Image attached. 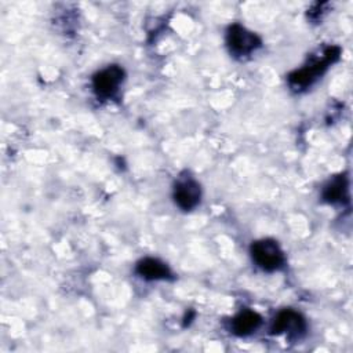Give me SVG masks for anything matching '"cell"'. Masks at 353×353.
<instances>
[{"instance_id": "6", "label": "cell", "mask_w": 353, "mask_h": 353, "mask_svg": "<svg viewBox=\"0 0 353 353\" xmlns=\"http://www.w3.org/2000/svg\"><path fill=\"white\" fill-rule=\"evenodd\" d=\"M272 334L280 335V334H291V335H301L306 330V321L305 319L291 309H285L277 313L272 323Z\"/></svg>"}, {"instance_id": "1", "label": "cell", "mask_w": 353, "mask_h": 353, "mask_svg": "<svg viewBox=\"0 0 353 353\" xmlns=\"http://www.w3.org/2000/svg\"><path fill=\"white\" fill-rule=\"evenodd\" d=\"M341 50L338 47H328L324 50V52L321 54V57L312 59L307 65H305L303 68L292 72L288 76V81L290 85L295 90H302L306 88L307 85H310L319 76H321L324 73V70L334 63L338 57H339Z\"/></svg>"}, {"instance_id": "9", "label": "cell", "mask_w": 353, "mask_h": 353, "mask_svg": "<svg viewBox=\"0 0 353 353\" xmlns=\"http://www.w3.org/2000/svg\"><path fill=\"white\" fill-rule=\"evenodd\" d=\"M323 199L328 203H342L347 200V178L345 175L335 176L323 190Z\"/></svg>"}, {"instance_id": "8", "label": "cell", "mask_w": 353, "mask_h": 353, "mask_svg": "<svg viewBox=\"0 0 353 353\" xmlns=\"http://www.w3.org/2000/svg\"><path fill=\"white\" fill-rule=\"evenodd\" d=\"M262 323L261 316L250 309L241 310L232 321V330L239 336H247L252 334Z\"/></svg>"}, {"instance_id": "2", "label": "cell", "mask_w": 353, "mask_h": 353, "mask_svg": "<svg viewBox=\"0 0 353 353\" xmlns=\"http://www.w3.org/2000/svg\"><path fill=\"white\" fill-rule=\"evenodd\" d=\"M254 262L266 272H274L284 263V254L279 244L272 239H262L251 245Z\"/></svg>"}, {"instance_id": "7", "label": "cell", "mask_w": 353, "mask_h": 353, "mask_svg": "<svg viewBox=\"0 0 353 353\" xmlns=\"http://www.w3.org/2000/svg\"><path fill=\"white\" fill-rule=\"evenodd\" d=\"M137 273L146 280H164L171 276V270L165 263L154 258H145L138 262Z\"/></svg>"}, {"instance_id": "5", "label": "cell", "mask_w": 353, "mask_h": 353, "mask_svg": "<svg viewBox=\"0 0 353 353\" xmlns=\"http://www.w3.org/2000/svg\"><path fill=\"white\" fill-rule=\"evenodd\" d=\"M201 197L200 185L190 176H183L178 179L174 188V200L176 205L185 211L193 210Z\"/></svg>"}, {"instance_id": "4", "label": "cell", "mask_w": 353, "mask_h": 353, "mask_svg": "<svg viewBox=\"0 0 353 353\" xmlns=\"http://www.w3.org/2000/svg\"><path fill=\"white\" fill-rule=\"evenodd\" d=\"M124 80V70L117 65H110L102 70H99L92 79V87L98 97L109 98L113 97L120 84Z\"/></svg>"}, {"instance_id": "3", "label": "cell", "mask_w": 353, "mask_h": 353, "mask_svg": "<svg viewBox=\"0 0 353 353\" xmlns=\"http://www.w3.org/2000/svg\"><path fill=\"white\" fill-rule=\"evenodd\" d=\"M226 41L234 55H248L261 46V39L239 23L228 29Z\"/></svg>"}]
</instances>
